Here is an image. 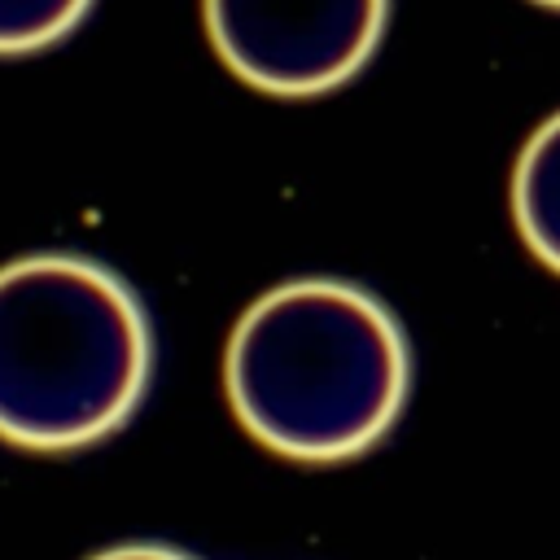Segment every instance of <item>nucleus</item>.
<instances>
[{"mask_svg":"<svg viewBox=\"0 0 560 560\" xmlns=\"http://www.w3.org/2000/svg\"><path fill=\"white\" fill-rule=\"evenodd\" d=\"M223 385L236 420L267 451L302 464L354 459L402 416L411 346L372 289L298 276L236 319Z\"/></svg>","mask_w":560,"mask_h":560,"instance_id":"obj_1","label":"nucleus"},{"mask_svg":"<svg viewBox=\"0 0 560 560\" xmlns=\"http://www.w3.org/2000/svg\"><path fill=\"white\" fill-rule=\"evenodd\" d=\"M153 332L131 284L83 254L0 267V438L79 451L131 420L149 389Z\"/></svg>","mask_w":560,"mask_h":560,"instance_id":"obj_2","label":"nucleus"},{"mask_svg":"<svg viewBox=\"0 0 560 560\" xmlns=\"http://www.w3.org/2000/svg\"><path fill=\"white\" fill-rule=\"evenodd\" d=\"M389 22V0H206L223 66L271 96H319L354 79Z\"/></svg>","mask_w":560,"mask_h":560,"instance_id":"obj_3","label":"nucleus"},{"mask_svg":"<svg viewBox=\"0 0 560 560\" xmlns=\"http://www.w3.org/2000/svg\"><path fill=\"white\" fill-rule=\"evenodd\" d=\"M512 223L525 249L560 276V109L534 127L512 166Z\"/></svg>","mask_w":560,"mask_h":560,"instance_id":"obj_4","label":"nucleus"},{"mask_svg":"<svg viewBox=\"0 0 560 560\" xmlns=\"http://www.w3.org/2000/svg\"><path fill=\"white\" fill-rule=\"evenodd\" d=\"M92 0H0V52H35L70 35Z\"/></svg>","mask_w":560,"mask_h":560,"instance_id":"obj_5","label":"nucleus"},{"mask_svg":"<svg viewBox=\"0 0 560 560\" xmlns=\"http://www.w3.org/2000/svg\"><path fill=\"white\" fill-rule=\"evenodd\" d=\"M88 560H192V556L179 547H166V542H118V547H105Z\"/></svg>","mask_w":560,"mask_h":560,"instance_id":"obj_6","label":"nucleus"},{"mask_svg":"<svg viewBox=\"0 0 560 560\" xmlns=\"http://www.w3.org/2000/svg\"><path fill=\"white\" fill-rule=\"evenodd\" d=\"M534 4H547V9H560V0H534Z\"/></svg>","mask_w":560,"mask_h":560,"instance_id":"obj_7","label":"nucleus"}]
</instances>
